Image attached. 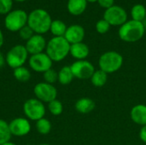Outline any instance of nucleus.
Segmentation results:
<instances>
[{
  "label": "nucleus",
  "mask_w": 146,
  "mask_h": 145,
  "mask_svg": "<svg viewBox=\"0 0 146 145\" xmlns=\"http://www.w3.org/2000/svg\"><path fill=\"white\" fill-rule=\"evenodd\" d=\"M104 19L107 21L110 26H121L127 21V13L121 6L113 5L105 9L104 13Z\"/></svg>",
  "instance_id": "obj_9"
},
{
  "label": "nucleus",
  "mask_w": 146,
  "mask_h": 145,
  "mask_svg": "<svg viewBox=\"0 0 146 145\" xmlns=\"http://www.w3.org/2000/svg\"><path fill=\"white\" fill-rule=\"evenodd\" d=\"M52 19L50 15L43 9H36L28 15L27 25L35 34H44L50 31Z\"/></svg>",
  "instance_id": "obj_1"
},
{
  "label": "nucleus",
  "mask_w": 146,
  "mask_h": 145,
  "mask_svg": "<svg viewBox=\"0 0 146 145\" xmlns=\"http://www.w3.org/2000/svg\"><path fill=\"white\" fill-rule=\"evenodd\" d=\"M28 56L29 54L25 45L16 44L7 52L5 56L6 64L14 70L17 68L24 66L28 60Z\"/></svg>",
  "instance_id": "obj_5"
},
{
  "label": "nucleus",
  "mask_w": 146,
  "mask_h": 145,
  "mask_svg": "<svg viewBox=\"0 0 146 145\" xmlns=\"http://www.w3.org/2000/svg\"><path fill=\"white\" fill-rule=\"evenodd\" d=\"M139 136L140 140H141L143 143L146 144V125L145 126H141V129H140V131H139Z\"/></svg>",
  "instance_id": "obj_32"
},
{
  "label": "nucleus",
  "mask_w": 146,
  "mask_h": 145,
  "mask_svg": "<svg viewBox=\"0 0 146 145\" xmlns=\"http://www.w3.org/2000/svg\"><path fill=\"white\" fill-rule=\"evenodd\" d=\"M35 127L38 133L42 135H47L50 132L52 126H51V122L48 119L44 117L36 121Z\"/></svg>",
  "instance_id": "obj_25"
},
{
  "label": "nucleus",
  "mask_w": 146,
  "mask_h": 145,
  "mask_svg": "<svg viewBox=\"0 0 146 145\" xmlns=\"http://www.w3.org/2000/svg\"><path fill=\"white\" fill-rule=\"evenodd\" d=\"M28 15L23 9L11 10L4 19L5 27L10 32H19L27 25Z\"/></svg>",
  "instance_id": "obj_7"
},
{
  "label": "nucleus",
  "mask_w": 146,
  "mask_h": 145,
  "mask_svg": "<svg viewBox=\"0 0 146 145\" xmlns=\"http://www.w3.org/2000/svg\"><path fill=\"white\" fill-rule=\"evenodd\" d=\"M23 113L29 121H37L44 117L46 108L44 103L35 98H29L23 103Z\"/></svg>",
  "instance_id": "obj_6"
},
{
  "label": "nucleus",
  "mask_w": 146,
  "mask_h": 145,
  "mask_svg": "<svg viewBox=\"0 0 146 145\" xmlns=\"http://www.w3.org/2000/svg\"><path fill=\"white\" fill-rule=\"evenodd\" d=\"M13 1H17V2H24L26 0H13Z\"/></svg>",
  "instance_id": "obj_37"
},
{
  "label": "nucleus",
  "mask_w": 146,
  "mask_h": 145,
  "mask_svg": "<svg viewBox=\"0 0 146 145\" xmlns=\"http://www.w3.org/2000/svg\"><path fill=\"white\" fill-rule=\"evenodd\" d=\"M87 1V3L89 2V3H95V2H97V0H86Z\"/></svg>",
  "instance_id": "obj_36"
},
{
  "label": "nucleus",
  "mask_w": 146,
  "mask_h": 145,
  "mask_svg": "<svg viewBox=\"0 0 146 145\" xmlns=\"http://www.w3.org/2000/svg\"><path fill=\"white\" fill-rule=\"evenodd\" d=\"M33 93L36 98L44 103H49L56 99L57 97V90L54 85L48 84L44 81L39 82L34 85Z\"/></svg>",
  "instance_id": "obj_8"
},
{
  "label": "nucleus",
  "mask_w": 146,
  "mask_h": 145,
  "mask_svg": "<svg viewBox=\"0 0 146 145\" xmlns=\"http://www.w3.org/2000/svg\"><path fill=\"white\" fill-rule=\"evenodd\" d=\"M87 7L86 0H68L67 4L68 11L73 15H80Z\"/></svg>",
  "instance_id": "obj_18"
},
{
  "label": "nucleus",
  "mask_w": 146,
  "mask_h": 145,
  "mask_svg": "<svg viewBox=\"0 0 146 145\" xmlns=\"http://www.w3.org/2000/svg\"><path fill=\"white\" fill-rule=\"evenodd\" d=\"M92 85L95 87H103L108 81V74L101 69L95 70L92 78L90 79Z\"/></svg>",
  "instance_id": "obj_20"
},
{
  "label": "nucleus",
  "mask_w": 146,
  "mask_h": 145,
  "mask_svg": "<svg viewBox=\"0 0 146 145\" xmlns=\"http://www.w3.org/2000/svg\"><path fill=\"white\" fill-rule=\"evenodd\" d=\"M47 42L43 35L34 34L31 38H29L25 44V47L29 55H36L44 52L46 49Z\"/></svg>",
  "instance_id": "obj_13"
},
{
  "label": "nucleus",
  "mask_w": 146,
  "mask_h": 145,
  "mask_svg": "<svg viewBox=\"0 0 146 145\" xmlns=\"http://www.w3.org/2000/svg\"><path fill=\"white\" fill-rule=\"evenodd\" d=\"M47 104H48V106H47L48 110L52 115L58 116V115H62V113L63 112V105H62V102L59 101L58 99H55Z\"/></svg>",
  "instance_id": "obj_26"
},
{
  "label": "nucleus",
  "mask_w": 146,
  "mask_h": 145,
  "mask_svg": "<svg viewBox=\"0 0 146 145\" xmlns=\"http://www.w3.org/2000/svg\"><path fill=\"white\" fill-rule=\"evenodd\" d=\"M28 65L33 71L44 73V72L52 68L53 62L46 53L42 52L30 56L28 58Z\"/></svg>",
  "instance_id": "obj_10"
},
{
  "label": "nucleus",
  "mask_w": 146,
  "mask_h": 145,
  "mask_svg": "<svg viewBox=\"0 0 146 145\" xmlns=\"http://www.w3.org/2000/svg\"><path fill=\"white\" fill-rule=\"evenodd\" d=\"M97 2L98 3V4L101 7L107 9H109V8H110V7H112L114 5L115 0H97Z\"/></svg>",
  "instance_id": "obj_31"
},
{
  "label": "nucleus",
  "mask_w": 146,
  "mask_h": 145,
  "mask_svg": "<svg viewBox=\"0 0 146 145\" xmlns=\"http://www.w3.org/2000/svg\"><path fill=\"white\" fill-rule=\"evenodd\" d=\"M70 45L64 37H53L47 42L45 53L53 62H59L69 55Z\"/></svg>",
  "instance_id": "obj_3"
},
{
  "label": "nucleus",
  "mask_w": 146,
  "mask_h": 145,
  "mask_svg": "<svg viewBox=\"0 0 146 145\" xmlns=\"http://www.w3.org/2000/svg\"><path fill=\"white\" fill-rule=\"evenodd\" d=\"M13 6V0H0V14L8 15Z\"/></svg>",
  "instance_id": "obj_29"
},
{
  "label": "nucleus",
  "mask_w": 146,
  "mask_h": 145,
  "mask_svg": "<svg viewBox=\"0 0 146 145\" xmlns=\"http://www.w3.org/2000/svg\"><path fill=\"white\" fill-rule=\"evenodd\" d=\"M69 54L73 58L76 59V61L86 60L90 54V49L86 44L80 42L70 45Z\"/></svg>",
  "instance_id": "obj_16"
},
{
  "label": "nucleus",
  "mask_w": 146,
  "mask_h": 145,
  "mask_svg": "<svg viewBox=\"0 0 146 145\" xmlns=\"http://www.w3.org/2000/svg\"><path fill=\"white\" fill-rule=\"evenodd\" d=\"M12 135L9 130V123L4 120L0 119V145L10 141Z\"/></svg>",
  "instance_id": "obj_24"
},
{
  "label": "nucleus",
  "mask_w": 146,
  "mask_h": 145,
  "mask_svg": "<svg viewBox=\"0 0 146 145\" xmlns=\"http://www.w3.org/2000/svg\"><path fill=\"white\" fill-rule=\"evenodd\" d=\"M74 79V76L70 66H64L58 71V82L61 85H68L73 81Z\"/></svg>",
  "instance_id": "obj_19"
},
{
  "label": "nucleus",
  "mask_w": 146,
  "mask_h": 145,
  "mask_svg": "<svg viewBox=\"0 0 146 145\" xmlns=\"http://www.w3.org/2000/svg\"><path fill=\"white\" fill-rule=\"evenodd\" d=\"M39 145H50V144H39Z\"/></svg>",
  "instance_id": "obj_38"
},
{
  "label": "nucleus",
  "mask_w": 146,
  "mask_h": 145,
  "mask_svg": "<svg viewBox=\"0 0 146 145\" xmlns=\"http://www.w3.org/2000/svg\"><path fill=\"white\" fill-rule=\"evenodd\" d=\"M13 74H14L15 79L17 81L21 82V83L27 82L31 79V72H30V70L27 68L24 67V66L14 69L13 70Z\"/></svg>",
  "instance_id": "obj_22"
},
{
  "label": "nucleus",
  "mask_w": 146,
  "mask_h": 145,
  "mask_svg": "<svg viewBox=\"0 0 146 145\" xmlns=\"http://www.w3.org/2000/svg\"><path fill=\"white\" fill-rule=\"evenodd\" d=\"M9 130L12 136L24 137L27 136L32 129L31 123L26 117H16L9 123Z\"/></svg>",
  "instance_id": "obj_12"
},
{
  "label": "nucleus",
  "mask_w": 146,
  "mask_h": 145,
  "mask_svg": "<svg viewBox=\"0 0 146 145\" xmlns=\"http://www.w3.org/2000/svg\"><path fill=\"white\" fill-rule=\"evenodd\" d=\"M3 40H4V38H3V32H2V31H1V29H0V49H1V47L3 46Z\"/></svg>",
  "instance_id": "obj_34"
},
{
  "label": "nucleus",
  "mask_w": 146,
  "mask_h": 145,
  "mask_svg": "<svg viewBox=\"0 0 146 145\" xmlns=\"http://www.w3.org/2000/svg\"><path fill=\"white\" fill-rule=\"evenodd\" d=\"M110 23L105 21L104 19H102V20H99L98 21H97L96 25H95V28H96V31L100 33V34H105L107 33L110 29Z\"/></svg>",
  "instance_id": "obj_28"
},
{
  "label": "nucleus",
  "mask_w": 146,
  "mask_h": 145,
  "mask_svg": "<svg viewBox=\"0 0 146 145\" xmlns=\"http://www.w3.org/2000/svg\"><path fill=\"white\" fill-rule=\"evenodd\" d=\"M123 56L117 51L110 50L103 53L98 59L99 69L107 74L114 73L121 69L123 65Z\"/></svg>",
  "instance_id": "obj_4"
},
{
  "label": "nucleus",
  "mask_w": 146,
  "mask_h": 145,
  "mask_svg": "<svg viewBox=\"0 0 146 145\" xmlns=\"http://www.w3.org/2000/svg\"><path fill=\"white\" fill-rule=\"evenodd\" d=\"M2 145H17V144H15V143H12V142H8V143H5V144H2Z\"/></svg>",
  "instance_id": "obj_35"
},
{
  "label": "nucleus",
  "mask_w": 146,
  "mask_h": 145,
  "mask_svg": "<svg viewBox=\"0 0 146 145\" xmlns=\"http://www.w3.org/2000/svg\"><path fill=\"white\" fill-rule=\"evenodd\" d=\"M85 35H86L85 28L80 25L74 24L68 26L64 38L70 44H74L83 42L85 38Z\"/></svg>",
  "instance_id": "obj_14"
},
{
  "label": "nucleus",
  "mask_w": 146,
  "mask_h": 145,
  "mask_svg": "<svg viewBox=\"0 0 146 145\" xmlns=\"http://www.w3.org/2000/svg\"><path fill=\"white\" fill-rule=\"evenodd\" d=\"M145 32V26L142 21L130 20L119 28V38L127 43H134L140 40Z\"/></svg>",
  "instance_id": "obj_2"
},
{
  "label": "nucleus",
  "mask_w": 146,
  "mask_h": 145,
  "mask_svg": "<svg viewBox=\"0 0 146 145\" xmlns=\"http://www.w3.org/2000/svg\"><path fill=\"white\" fill-rule=\"evenodd\" d=\"M43 77L44 82L54 85L56 82L58 81V72H56L53 68H50L43 73Z\"/></svg>",
  "instance_id": "obj_27"
},
{
  "label": "nucleus",
  "mask_w": 146,
  "mask_h": 145,
  "mask_svg": "<svg viewBox=\"0 0 146 145\" xmlns=\"http://www.w3.org/2000/svg\"><path fill=\"white\" fill-rule=\"evenodd\" d=\"M68 26L61 20H54L51 22L50 31L54 37H64Z\"/></svg>",
  "instance_id": "obj_21"
},
{
  "label": "nucleus",
  "mask_w": 146,
  "mask_h": 145,
  "mask_svg": "<svg viewBox=\"0 0 146 145\" xmlns=\"http://www.w3.org/2000/svg\"><path fill=\"white\" fill-rule=\"evenodd\" d=\"M131 120L139 126L146 125V105L145 104H137L133 106L130 111Z\"/></svg>",
  "instance_id": "obj_15"
},
{
  "label": "nucleus",
  "mask_w": 146,
  "mask_h": 145,
  "mask_svg": "<svg viewBox=\"0 0 146 145\" xmlns=\"http://www.w3.org/2000/svg\"><path fill=\"white\" fill-rule=\"evenodd\" d=\"M34 34H35L34 32L32 30V28H31L28 25H26L24 27H22V28L19 31V35H20V37H21L23 40H26V41H27L29 38H31Z\"/></svg>",
  "instance_id": "obj_30"
},
{
  "label": "nucleus",
  "mask_w": 146,
  "mask_h": 145,
  "mask_svg": "<svg viewBox=\"0 0 146 145\" xmlns=\"http://www.w3.org/2000/svg\"><path fill=\"white\" fill-rule=\"evenodd\" d=\"M131 15L133 20L143 22L146 17V7L141 3L133 5L131 9Z\"/></svg>",
  "instance_id": "obj_23"
},
{
  "label": "nucleus",
  "mask_w": 146,
  "mask_h": 145,
  "mask_svg": "<svg viewBox=\"0 0 146 145\" xmlns=\"http://www.w3.org/2000/svg\"><path fill=\"white\" fill-rule=\"evenodd\" d=\"M74 78L79 79H90L95 72V68L87 60L75 61L70 65Z\"/></svg>",
  "instance_id": "obj_11"
},
{
  "label": "nucleus",
  "mask_w": 146,
  "mask_h": 145,
  "mask_svg": "<svg viewBox=\"0 0 146 145\" xmlns=\"http://www.w3.org/2000/svg\"><path fill=\"white\" fill-rule=\"evenodd\" d=\"M145 19H146V17H145Z\"/></svg>",
  "instance_id": "obj_39"
},
{
  "label": "nucleus",
  "mask_w": 146,
  "mask_h": 145,
  "mask_svg": "<svg viewBox=\"0 0 146 145\" xmlns=\"http://www.w3.org/2000/svg\"><path fill=\"white\" fill-rule=\"evenodd\" d=\"M6 63V60H5V56L3 55V53L0 52V68H3L4 66V64Z\"/></svg>",
  "instance_id": "obj_33"
},
{
  "label": "nucleus",
  "mask_w": 146,
  "mask_h": 145,
  "mask_svg": "<svg viewBox=\"0 0 146 145\" xmlns=\"http://www.w3.org/2000/svg\"><path fill=\"white\" fill-rule=\"evenodd\" d=\"M95 107H96L95 102L92 98H89V97L80 98L79 100L76 101L74 104L75 110L78 113L83 114V115H86V114L92 112L95 109Z\"/></svg>",
  "instance_id": "obj_17"
}]
</instances>
